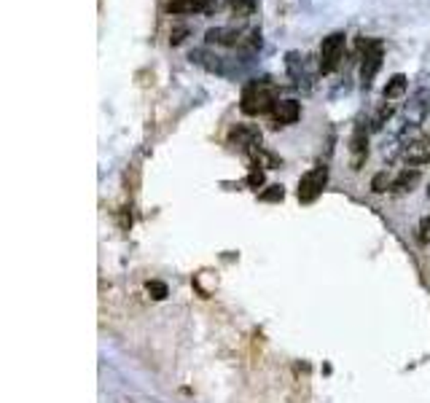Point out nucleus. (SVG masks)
Segmentation results:
<instances>
[{
    "instance_id": "11",
    "label": "nucleus",
    "mask_w": 430,
    "mask_h": 403,
    "mask_svg": "<svg viewBox=\"0 0 430 403\" xmlns=\"http://www.w3.org/2000/svg\"><path fill=\"white\" fill-rule=\"evenodd\" d=\"M417 183H419V169H417V167H412V169H400L398 175L393 178L390 191H393V194H412Z\"/></svg>"
},
{
    "instance_id": "13",
    "label": "nucleus",
    "mask_w": 430,
    "mask_h": 403,
    "mask_svg": "<svg viewBox=\"0 0 430 403\" xmlns=\"http://www.w3.org/2000/svg\"><path fill=\"white\" fill-rule=\"evenodd\" d=\"M406 87H409V78H406L403 73H396L390 81H387V84H384L382 97H384V100H398V97H403Z\"/></svg>"
},
{
    "instance_id": "4",
    "label": "nucleus",
    "mask_w": 430,
    "mask_h": 403,
    "mask_svg": "<svg viewBox=\"0 0 430 403\" xmlns=\"http://www.w3.org/2000/svg\"><path fill=\"white\" fill-rule=\"evenodd\" d=\"M382 57H384V49L379 41L366 44V54H363V62H360V84H363V89H371L374 78H377L379 68H382Z\"/></svg>"
},
{
    "instance_id": "8",
    "label": "nucleus",
    "mask_w": 430,
    "mask_h": 403,
    "mask_svg": "<svg viewBox=\"0 0 430 403\" xmlns=\"http://www.w3.org/2000/svg\"><path fill=\"white\" fill-rule=\"evenodd\" d=\"M301 116V105L296 103V100H280V103L272 108V127H291L296 124Z\"/></svg>"
},
{
    "instance_id": "17",
    "label": "nucleus",
    "mask_w": 430,
    "mask_h": 403,
    "mask_svg": "<svg viewBox=\"0 0 430 403\" xmlns=\"http://www.w3.org/2000/svg\"><path fill=\"white\" fill-rule=\"evenodd\" d=\"M145 290H148V293H151V299H156V301L167 299V285L159 283V280H151V283L145 285Z\"/></svg>"
},
{
    "instance_id": "21",
    "label": "nucleus",
    "mask_w": 430,
    "mask_h": 403,
    "mask_svg": "<svg viewBox=\"0 0 430 403\" xmlns=\"http://www.w3.org/2000/svg\"><path fill=\"white\" fill-rule=\"evenodd\" d=\"M428 196H430V186H428Z\"/></svg>"
},
{
    "instance_id": "18",
    "label": "nucleus",
    "mask_w": 430,
    "mask_h": 403,
    "mask_svg": "<svg viewBox=\"0 0 430 403\" xmlns=\"http://www.w3.org/2000/svg\"><path fill=\"white\" fill-rule=\"evenodd\" d=\"M188 32H191V30H188L185 25H181V27H175V30L169 32V44H172V46L183 44V38H185V35H188Z\"/></svg>"
},
{
    "instance_id": "7",
    "label": "nucleus",
    "mask_w": 430,
    "mask_h": 403,
    "mask_svg": "<svg viewBox=\"0 0 430 403\" xmlns=\"http://www.w3.org/2000/svg\"><path fill=\"white\" fill-rule=\"evenodd\" d=\"M430 113V89H419L406 105V127H419Z\"/></svg>"
},
{
    "instance_id": "6",
    "label": "nucleus",
    "mask_w": 430,
    "mask_h": 403,
    "mask_svg": "<svg viewBox=\"0 0 430 403\" xmlns=\"http://www.w3.org/2000/svg\"><path fill=\"white\" fill-rule=\"evenodd\" d=\"M406 165H428L430 162V134H417L403 146Z\"/></svg>"
},
{
    "instance_id": "16",
    "label": "nucleus",
    "mask_w": 430,
    "mask_h": 403,
    "mask_svg": "<svg viewBox=\"0 0 430 403\" xmlns=\"http://www.w3.org/2000/svg\"><path fill=\"white\" fill-rule=\"evenodd\" d=\"M261 202H282L285 199V188L282 186H266V191L259 194Z\"/></svg>"
},
{
    "instance_id": "2",
    "label": "nucleus",
    "mask_w": 430,
    "mask_h": 403,
    "mask_svg": "<svg viewBox=\"0 0 430 403\" xmlns=\"http://www.w3.org/2000/svg\"><path fill=\"white\" fill-rule=\"evenodd\" d=\"M344 44H347V35L344 32H331L328 38H322L320 44V54H318V60H320V73H334L339 68V62H341V54H344Z\"/></svg>"
},
{
    "instance_id": "15",
    "label": "nucleus",
    "mask_w": 430,
    "mask_h": 403,
    "mask_svg": "<svg viewBox=\"0 0 430 403\" xmlns=\"http://www.w3.org/2000/svg\"><path fill=\"white\" fill-rule=\"evenodd\" d=\"M390 186H393V180H390L387 172H377L374 180H371V191H374V194H384Z\"/></svg>"
},
{
    "instance_id": "14",
    "label": "nucleus",
    "mask_w": 430,
    "mask_h": 403,
    "mask_svg": "<svg viewBox=\"0 0 430 403\" xmlns=\"http://www.w3.org/2000/svg\"><path fill=\"white\" fill-rule=\"evenodd\" d=\"M226 6L231 8V14H237V16H250L253 11H256L259 0H226Z\"/></svg>"
},
{
    "instance_id": "19",
    "label": "nucleus",
    "mask_w": 430,
    "mask_h": 403,
    "mask_svg": "<svg viewBox=\"0 0 430 403\" xmlns=\"http://www.w3.org/2000/svg\"><path fill=\"white\" fill-rule=\"evenodd\" d=\"M417 239H419L422 245H428V242H430V215H428V218H422L419 231H417Z\"/></svg>"
},
{
    "instance_id": "20",
    "label": "nucleus",
    "mask_w": 430,
    "mask_h": 403,
    "mask_svg": "<svg viewBox=\"0 0 430 403\" xmlns=\"http://www.w3.org/2000/svg\"><path fill=\"white\" fill-rule=\"evenodd\" d=\"M247 186H250V188H256V191H259V188L263 186V172L259 169V167H256V169L247 175Z\"/></svg>"
},
{
    "instance_id": "3",
    "label": "nucleus",
    "mask_w": 430,
    "mask_h": 403,
    "mask_svg": "<svg viewBox=\"0 0 430 403\" xmlns=\"http://www.w3.org/2000/svg\"><path fill=\"white\" fill-rule=\"evenodd\" d=\"M325 180H328V167L325 165H318L315 169H309L307 175H301V180H299V199H301L304 205H307V202H315V199L320 196Z\"/></svg>"
},
{
    "instance_id": "5",
    "label": "nucleus",
    "mask_w": 430,
    "mask_h": 403,
    "mask_svg": "<svg viewBox=\"0 0 430 403\" xmlns=\"http://www.w3.org/2000/svg\"><path fill=\"white\" fill-rule=\"evenodd\" d=\"M229 143L234 148L250 153V151L261 148V132H259V127H253V124H237V127L229 132Z\"/></svg>"
},
{
    "instance_id": "9",
    "label": "nucleus",
    "mask_w": 430,
    "mask_h": 403,
    "mask_svg": "<svg viewBox=\"0 0 430 403\" xmlns=\"http://www.w3.org/2000/svg\"><path fill=\"white\" fill-rule=\"evenodd\" d=\"M350 153H353V169H360V165L369 156V137H366V124H358L350 140Z\"/></svg>"
},
{
    "instance_id": "1",
    "label": "nucleus",
    "mask_w": 430,
    "mask_h": 403,
    "mask_svg": "<svg viewBox=\"0 0 430 403\" xmlns=\"http://www.w3.org/2000/svg\"><path fill=\"white\" fill-rule=\"evenodd\" d=\"M280 103L277 100V87L269 78H256L247 81L242 87V97H240V110L245 116H261V113H272V108Z\"/></svg>"
},
{
    "instance_id": "12",
    "label": "nucleus",
    "mask_w": 430,
    "mask_h": 403,
    "mask_svg": "<svg viewBox=\"0 0 430 403\" xmlns=\"http://www.w3.org/2000/svg\"><path fill=\"white\" fill-rule=\"evenodd\" d=\"M207 44L210 46H240L242 44V32H237L234 27H213L207 30Z\"/></svg>"
},
{
    "instance_id": "10",
    "label": "nucleus",
    "mask_w": 430,
    "mask_h": 403,
    "mask_svg": "<svg viewBox=\"0 0 430 403\" xmlns=\"http://www.w3.org/2000/svg\"><path fill=\"white\" fill-rule=\"evenodd\" d=\"M213 0H167L169 14H202L210 11Z\"/></svg>"
}]
</instances>
